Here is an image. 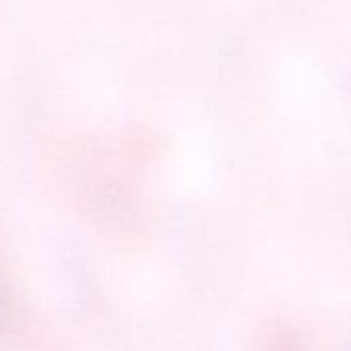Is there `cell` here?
Segmentation results:
<instances>
[{
	"label": "cell",
	"instance_id": "1",
	"mask_svg": "<svg viewBox=\"0 0 351 351\" xmlns=\"http://www.w3.org/2000/svg\"><path fill=\"white\" fill-rule=\"evenodd\" d=\"M257 351H311V348L286 321H271L259 333Z\"/></svg>",
	"mask_w": 351,
	"mask_h": 351
}]
</instances>
